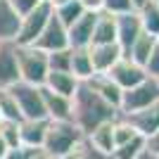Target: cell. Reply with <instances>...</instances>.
I'll use <instances>...</instances> for the list:
<instances>
[{"label":"cell","instance_id":"obj_1","mask_svg":"<svg viewBox=\"0 0 159 159\" xmlns=\"http://www.w3.org/2000/svg\"><path fill=\"white\" fill-rule=\"evenodd\" d=\"M116 116H119V112L112 105H107L88 83H79L71 98V121L83 135H88L102 124L114 121Z\"/></svg>","mask_w":159,"mask_h":159},{"label":"cell","instance_id":"obj_2","mask_svg":"<svg viewBox=\"0 0 159 159\" xmlns=\"http://www.w3.org/2000/svg\"><path fill=\"white\" fill-rule=\"evenodd\" d=\"M86 135L76 128L74 121H48V131H45V140H43L40 152L50 159H62Z\"/></svg>","mask_w":159,"mask_h":159},{"label":"cell","instance_id":"obj_3","mask_svg":"<svg viewBox=\"0 0 159 159\" xmlns=\"http://www.w3.org/2000/svg\"><path fill=\"white\" fill-rule=\"evenodd\" d=\"M19 79L31 86H43L48 76V55L33 45H17Z\"/></svg>","mask_w":159,"mask_h":159},{"label":"cell","instance_id":"obj_4","mask_svg":"<svg viewBox=\"0 0 159 159\" xmlns=\"http://www.w3.org/2000/svg\"><path fill=\"white\" fill-rule=\"evenodd\" d=\"M7 93L14 98V102H17V107H19L21 121H24V119H31V121H43V119H48L40 86H31V83L19 81V83H14L12 88H7Z\"/></svg>","mask_w":159,"mask_h":159},{"label":"cell","instance_id":"obj_5","mask_svg":"<svg viewBox=\"0 0 159 159\" xmlns=\"http://www.w3.org/2000/svg\"><path fill=\"white\" fill-rule=\"evenodd\" d=\"M157 102H159V81L147 76L145 81H140L138 86L124 90L121 105H119V116L133 114V112L145 109V107H150V105H157Z\"/></svg>","mask_w":159,"mask_h":159},{"label":"cell","instance_id":"obj_6","mask_svg":"<svg viewBox=\"0 0 159 159\" xmlns=\"http://www.w3.org/2000/svg\"><path fill=\"white\" fill-rule=\"evenodd\" d=\"M50 17H52V7L43 0L36 10H31L26 17H21L19 31H17V38H14V45H33V43L38 40V36L43 33V29H45V24H48Z\"/></svg>","mask_w":159,"mask_h":159},{"label":"cell","instance_id":"obj_7","mask_svg":"<svg viewBox=\"0 0 159 159\" xmlns=\"http://www.w3.org/2000/svg\"><path fill=\"white\" fill-rule=\"evenodd\" d=\"M33 48L43 50L45 55L57 52V50H66V48H69L66 26L57 19V17H55V12H52V17L48 19V24H45V29H43V33L38 36V40L33 43Z\"/></svg>","mask_w":159,"mask_h":159},{"label":"cell","instance_id":"obj_8","mask_svg":"<svg viewBox=\"0 0 159 159\" xmlns=\"http://www.w3.org/2000/svg\"><path fill=\"white\" fill-rule=\"evenodd\" d=\"M107 76L116 83V86L121 88V90H128V88H133V86H138L140 81H145L147 79V74H145V69L140 64H135V62L131 60V57H121L116 64L107 71Z\"/></svg>","mask_w":159,"mask_h":159},{"label":"cell","instance_id":"obj_9","mask_svg":"<svg viewBox=\"0 0 159 159\" xmlns=\"http://www.w3.org/2000/svg\"><path fill=\"white\" fill-rule=\"evenodd\" d=\"M19 64H17V45L0 43V90L12 88L19 83Z\"/></svg>","mask_w":159,"mask_h":159},{"label":"cell","instance_id":"obj_10","mask_svg":"<svg viewBox=\"0 0 159 159\" xmlns=\"http://www.w3.org/2000/svg\"><path fill=\"white\" fill-rule=\"evenodd\" d=\"M95 12H83L71 26L66 29V38H69V48H90L93 43V29H95Z\"/></svg>","mask_w":159,"mask_h":159},{"label":"cell","instance_id":"obj_11","mask_svg":"<svg viewBox=\"0 0 159 159\" xmlns=\"http://www.w3.org/2000/svg\"><path fill=\"white\" fill-rule=\"evenodd\" d=\"M124 119L135 128V133H138L140 138H147L154 131H159V102L145 107V109H138V112H133V114H126Z\"/></svg>","mask_w":159,"mask_h":159},{"label":"cell","instance_id":"obj_12","mask_svg":"<svg viewBox=\"0 0 159 159\" xmlns=\"http://www.w3.org/2000/svg\"><path fill=\"white\" fill-rule=\"evenodd\" d=\"M90 52V62H93L95 74H107L116 62L124 57V50H121L116 43H107V45H90L88 48Z\"/></svg>","mask_w":159,"mask_h":159},{"label":"cell","instance_id":"obj_13","mask_svg":"<svg viewBox=\"0 0 159 159\" xmlns=\"http://www.w3.org/2000/svg\"><path fill=\"white\" fill-rule=\"evenodd\" d=\"M143 33V26H140L138 12H128L116 17V45L126 52L128 48L133 45V40Z\"/></svg>","mask_w":159,"mask_h":159},{"label":"cell","instance_id":"obj_14","mask_svg":"<svg viewBox=\"0 0 159 159\" xmlns=\"http://www.w3.org/2000/svg\"><path fill=\"white\" fill-rule=\"evenodd\" d=\"M40 93H43L48 119L50 121H71V98H62L57 93H50L43 86H40Z\"/></svg>","mask_w":159,"mask_h":159},{"label":"cell","instance_id":"obj_15","mask_svg":"<svg viewBox=\"0 0 159 159\" xmlns=\"http://www.w3.org/2000/svg\"><path fill=\"white\" fill-rule=\"evenodd\" d=\"M86 83L93 88V90H95L102 100H105L107 105H112L114 109L119 112V105H121V95H124V90H121V88L116 86V83L107 76V74H95L93 79L86 81Z\"/></svg>","mask_w":159,"mask_h":159},{"label":"cell","instance_id":"obj_16","mask_svg":"<svg viewBox=\"0 0 159 159\" xmlns=\"http://www.w3.org/2000/svg\"><path fill=\"white\" fill-rule=\"evenodd\" d=\"M48 121L50 119H43V121L24 119V121H19V143L24 147H31V150H40L43 140H45Z\"/></svg>","mask_w":159,"mask_h":159},{"label":"cell","instance_id":"obj_17","mask_svg":"<svg viewBox=\"0 0 159 159\" xmlns=\"http://www.w3.org/2000/svg\"><path fill=\"white\" fill-rule=\"evenodd\" d=\"M71 50V64H69V74L79 83H86L95 76L93 62H90V52L88 48H69Z\"/></svg>","mask_w":159,"mask_h":159},{"label":"cell","instance_id":"obj_18","mask_svg":"<svg viewBox=\"0 0 159 159\" xmlns=\"http://www.w3.org/2000/svg\"><path fill=\"white\" fill-rule=\"evenodd\" d=\"M43 88H48L50 93L62 95V98H74L76 88H79V81L69 71H48L45 81H43Z\"/></svg>","mask_w":159,"mask_h":159},{"label":"cell","instance_id":"obj_19","mask_svg":"<svg viewBox=\"0 0 159 159\" xmlns=\"http://www.w3.org/2000/svg\"><path fill=\"white\" fill-rule=\"evenodd\" d=\"M21 17L14 12L7 0H0V43H14Z\"/></svg>","mask_w":159,"mask_h":159},{"label":"cell","instance_id":"obj_20","mask_svg":"<svg viewBox=\"0 0 159 159\" xmlns=\"http://www.w3.org/2000/svg\"><path fill=\"white\" fill-rule=\"evenodd\" d=\"M107 43H116V17L100 12L98 19H95L93 43L90 45H107Z\"/></svg>","mask_w":159,"mask_h":159},{"label":"cell","instance_id":"obj_21","mask_svg":"<svg viewBox=\"0 0 159 159\" xmlns=\"http://www.w3.org/2000/svg\"><path fill=\"white\" fill-rule=\"evenodd\" d=\"M154 48H157V38H154V36H150V33H140L138 38L133 40V45L128 48L126 52V57H131L133 62H135V64H140L143 66V69H145V62L150 60V55H152V50Z\"/></svg>","mask_w":159,"mask_h":159},{"label":"cell","instance_id":"obj_22","mask_svg":"<svg viewBox=\"0 0 159 159\" xmlns=\"http://www.w3.org/2000/svg\"><path fill=\"white\" fill-rule=\"evenodd\" d=\"M86 140L90 143V145L98 150V152L107 154V157H112L114 152V135H112V121L109 124H102V126H98L95 131H90L86 135Z\"/></svg>","mask_w":159,"mask_h":159},{"label":"cell","instance_id":"obj_23","mask_svg":"<svg viewBox=\"0 0 159 159\" xmlns=\"http://www.w3.org/2000/svg\"><path fill=\"white\" fill-rule=\"evenodd\" d=\"M138 12V19H140V26L143 31L150 33V36H157L159 33V5L152 2V0H147L145 5L135 10Z\"/></svg>","mask_w":159,"mask_h":159},{"label":"cell","instance_id":"obj_24","mask_svg":"<svg viewBox=\"0 0 159 159\" xmlns=\"http://www.w3.org/2000/svg\"><path fill=\"white\" fill-rule=\"evenodd\" d=\"M52 12H55V17H57V19H60L66 29H69V26L74 24V21H76V19L81 17V14L86 12V10L81 7V2H79V0H71V2H66V5L57 7V10H52Z\"/></svg>","mask_w":159,"mask_h":159},{"label":"cell","instance_id":"obj_25","mask_svg":"<svg viewBox=\"0 0 159 159\" xmlns=\"http://www.w3.org/2000/svg\"><path fill=\"white\" fill-rule=\"evenodd\" d=\"M0 121H21V112L7 90H0Z\"/></svg>","mask_w":159,"mask_h":159},{"label":"cell","instance_id":"obj_26","mask_svg":"<svg viewBox=\"0 0 159 159\" xmlns=\"http://www.w3.org/2000/svg\"><path fill=\"white\" fill-rule=\"evenodd\" d=\"M62 159H112V157H107V154L98 152V150H95V147L90 145L86 138H83L79 145L71 150V152H66Z\"/></svg>","mask_w":159,"mask_h":159},{"label":"cell","instance_id":"obj_27","mask_svg":"<svg viewBox=\"0 0 159 159\" xmlns=\"http://www.w3.org/2000/svg\"><path fill=\"white\" fill-rule=\"evenodd\" d=\"M143 150H145V138H135L126 145L116 147L112 152V159H138L143 154Z\"/></svg>","mask_w":159,"mask_h":159},{"label":"cell","instance_id":"obj_28","mask_svg":"<svg viewBox=\"0 0 159 159\" xmlns=\"http://www.w3.org/2000/svg\"><path fill=\"white\" fill-rule=\"evenodd\" d=\"M0 138L5 140L10 150L19 147V121H0Z\"/></svg>","mask_w":159,"mask_h":159},{"label":"cell","instance_id":"obj_29","mask_svg":"<svg viewBox=\"0 0 159 159\" xmlns=\"http://www.w3.org/2000/svg\"><path fill=\"white\" fill-rule=\"evenodd\" d=\"M71 64V50H57L48 55V71H69Z\"/></svg>","mask_w":159,"mask_h":159},{"label":"cell","instance_id":"obj_30","mask_svg":"<svg viewBox=\"0 0 159 159\" xmlns=\"http://www.w3.org/2000/svg\"><path fill=\"white\" fill-rule=\"evenodd\" d=\"M102 12L112 14V17H121V14L135 12L131 0H102Z\"/></svg>","mask_w":159,"mask_h":159},{"label":"cell","instance_id":"obj_31","mask_svg":"<svg viewBox=\"0 0 159 159\" xmlns=\"http://www.w3.org/2000/svg\"><path fill=\"white\" fill-rule=\"evenodd\" d=\"M7 2H10V7H12L19 17H26L31 10H36V7L43 2V0H7Z\"/></svg>","mask_w":159,"mask_h":159},{"label":"cell","instance_id":"obj_32","mask_svg":"<svg viewBox=\"0 0 159 159\" xmlns=\"http://www.w3.org/2000/svg\"><path fill=\"white\" fill-rule=\"evenodd\" d=\"M145 74L150 76V79H157L159 81V45L152 50L150 60L145 62Z\"/></svg>","mask_w":159,"mask_h":159},{"label":"cell","instance_id":"obj_33","mask_svg":"<svg viewBox=\"0 0 159 159\" xmlns=\"http://www.w3.org/2000/svg\"><path fill=\"white\" fill-rule=\"evenodd\" d=\"M38 152H40V150H31V147L19 145V147H14V150H10L5 159H36Z\"/></svg>","mask_w":159,"mask_h":159},{"label":"cell","instance_id":"obj_34","mask_svg":"<svg viewBox=\"0 0 159 159\" xmlns=\"http://www.w3.org/2000/svg\"><path fill=\"white\" fill-rule=\"evenodd\" d=\"M145 152L152 159H159V131H154L152 135L145 138Z\"/></svg>","mask_w":159,"mask_h":159},{"label":"cell","instance_id":"obj_35","mask_svg":"<svg viewBox=\"0 0 159 159\" xmlns=\"http://www.w3.org/2000/svg\"><path fill=\"white\" fill-rule=\"evenodd\" d=\"M79 2L86 12H95V14L102 12V0H79Z\"/></svg>","mask_w":159,"mask_h":159},{"label":"cell","instance_id":"obj_36","mask_svg":"<svg viewBox=\"0 0 159 159\" xmlns=\"http://www.w3.org/2000/svg\"><path fill=\"white\" fill-rule=\"evenodd\" d=\"M48 5L52 7V10H57V7H62V5H66V2H71V0H45Z\"/></svg>","mask_w":159,"mask_h":159},{"label":"cell","instance_id":"obj_37","mask_svg":"<svg viewBox=\"0 0 159 159\" xmlns=\"http://www.w3.org/2000/svg\"><path fill=\"white\" fill-rule=\"evenodd\" d=\"M7 152H10V147L5 145V140L0 138V159H5V157H7Z\"/></svg>","mask_w":159,"mask_h":159},{"label":"cell","instance_id":"obj_38","mask_svg":"<svg viewBox=\"0 0 159 159\" xmlns=\"http://www.w3.org/2000/svg\"><path fill=\"white\" fill-rule=\"evenodd\" d=\"M131 2H133V7H135V10H140V7H143V5H145V2H147V0H131Z\"/></svg>","mask_w":159,"mask_h":159},{"label":"cell","instance_id":"obj_39","mask_svg":"<svg viewBox=\"0 0 159 159\" xmlns=\"http://www.w3.org/2000/svg\"><path fill=\"white\" fill-rule=\"evenodd\" d=\"M138 159H152V157H150V154H147V152H145V150H143V154H140V157H138Z\"/></svg>","mask_w":159,"mask_h":159},{"label":"cell","instance_id":"obj_40","mask_svg":"<svg viewBox=\"0 0 159 159\" xmlns=\"http://www.w3.org/2000/svg\"><path fill=\"white\" fill-rule=\"evenodd\" d=\"M36 159H50V157H45L43 152H38V154H36Z\"/></svg>","mask_w":159,"mask_h":159},{"label":"cell","instance_id":"obj_41","mask_svg":"<svg viewBox=\"0 0 159 159\" xmlns=\"http://www.w3.org/2000/svg\"><path fill=\"white\" fill-rule=\"evenodd\" d=\"M154 38H157V45H159V33H157V36H154Z\"/></svg>","mask_w":159,"mask_h":159},{"label":"cell","instance_id":"obj_42","mask_svg":"<svg viewBox=\"0 0 159 159\" xmlns=\"http://www.w3.org/2000/svg\"><path fill=\"white\" fill-rule=\"evenodd\" d=\"M152 2H157V5H159V0H152Z\"/></svg>","mask_w":159,"mask_h":159}]
</instances>
